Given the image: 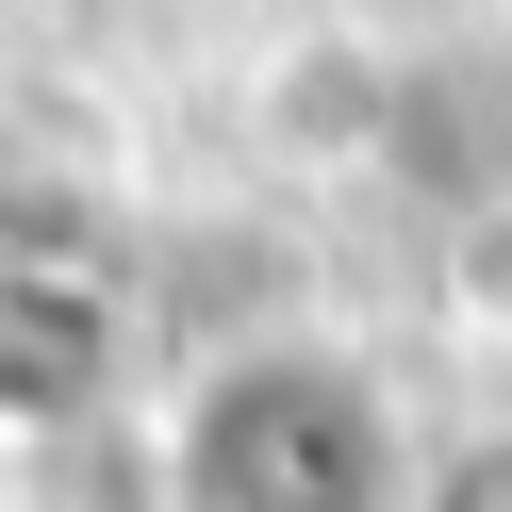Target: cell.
Wrapping results in <instances>:
<instances>
[{
	"label": "cell",
	"instance_id": "obj_1",
	"mask_svg": "<svg viewBox=\"0 0 512 512\" xmlns=\"http://www.w3.org/2000/svg\"><path fill=\"white\" fill-rule=\"evenodd\" d=\"M182 512H413V430L364 347L248 331L182 380Z\"/></svg>",
	"mask_w": 512,
	"mask_h": 512
},
{
	"label": "cell",
	"instance_id": "obj_2",
	"mask_svg": "<svg viewBox=\"0 0 512 512\" xmlns=\"http://www.w3.org/2000/svg\"><path fill=\"white\" fill-rule=\"evenodd\" d=\"M446 314H463V331H512V199L446 215Z\"/></svg>",
	"mask_w": 512,
	"mask_h": 512
},
{
	"label": "cell",
	"instance_id": "obj_3",
	"mask_svg": "<svg viewBox=\"0 0 512 512\" xmlns=\"http://www.w3.org/2000/svg\"><path fill=\"white\" fill-rule=\"evenodd\" d=\"M413 512H512V430H463L446 463H413Z\"/></svg>",
	"mask_w": 512,
	"mask_h": 512
}]
</instances>
